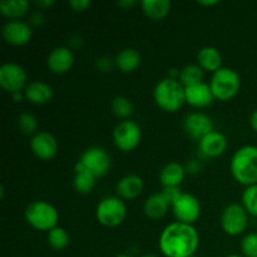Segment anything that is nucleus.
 <instances>
[{"label":"nucleus","mask_w":257,"mask_h":257,"mask_svg":"<svg viewBox=\"0 0 257 257\" xmlns=\"http://www.w3.org/2000/svg\"><path fill=\"white\" fill-rule=\"evenodd\" d=\"M79 162L95 177H102L109 171L112 160L109 153L100 147H89L82 153Z\"/></svg>","instance_id":"nucleus-9"},{"label":"nucleus","mask_w":257,"mask_h":257,"mask_svg":"<svg viewBox=\"0 0 257 257\" xmlns=\"http://www.w3.org/2000/svg\"><path fill=\"white\" fill-rule=\"evenodd\" d=\"M32 23L34 25H39L40 23L43 22V15H40L39 13H35V14L32 15Z\"/></svg>","instance_id":"nucleus-38"},{"label":"nucleus","mask_w":257,"mask_h":257,"mask_svg":"<svg viewBox=\"0 0 257 257\" xmlns=\"http://www.w3.org/2000/svg\"><path fill=\"white\" fill-rule=\"evenodd\" d=\"M186 90V103L196 108H203L210 105L213 102L215 97L212 94L210 84L205 82L185 87Z\"/></svg>","instance_id":"nucleus-16"},{"label":"nucleus","mask_w":257,"mask_h":257,"mask_svg":"<svg viewBox=\"0 0 257 257\" xmlns=\"http://www.w3.org/2000/svg\"><path fill=\"white\" fill-rule=\"evenodd\" d=\"M227 257H242V256H240V255H230V256H227Z\"/></svg>","instance_id":"nucleus-45"},{"label":"nucleus","mask_w":257,"mask_h":257,"mask_svg":"<svg viewBox=\"0 0 257 257\" xmlns=\"http://www.w3.org/2000/svg\"><path fill=\"white\" fill-rule=\"evenodd\" d=\"M32 29L20 20H10L3 27V37L5 42L12 45H24L32 39Z\"/></svg>","instance_id":"nucleus-14"},{"label":"nucleus","mask_w":257,"mask_h":257,"mask_svg":"<svg viewBox=\"0 0 257 257\" xmlns=\"http://www.w3.org/2000/svg\"><path fill=\"white\" fill-rule=\"evenodd\" d=\"M90 4L92 3L89 0H72L69 3V5L75 12H84V10H87L90 7Z\"/></svg>","instance_id":"nucleus-34"},{"label":"nucleus","mask_w":257,"mask_h":257,"mask_svg":"<svg viewBox=\"0 0 257 257\" xmlns=\"http://www.w3.org/2000/svg\"><path fill=\"white\" fill-rule=\"evenodd\" d=\"M97 68L100 72H108L112 68V62H110L109 58L102 57L97 60Z\"/></svg>","instance_id":"nucleus-35"},{"label":"nucleus","mask_w":257,"mask_h":257,"mask_svg":"<svg viewBox=\"0 0 257 257\" xmlns=\"http://www.w3.org/2000/svg\"><path fill=\"white\" fill-rule=\"evenodd\" d=\"M247 212L242 205L231 203L221 215V226L223 231L230 236L241 235L247 226Z\"/></svg>","instance_id":"nucleus-8"},{"label":"nucleus","mask_w":257,"mask_h":257,"mask_svg":"<svg viewBox=\"0 0 257 257\" xmlns=\"http://www.w3.org/2000/svg\"><path fill=\"white\" fill-rule=\"evenodd\" d=\"M115 257H132V256H130V255H117Z\"/></svg>","instance_id":"nucleus-44"},{"label":"nucleus","mask_w":257,"mask_h":257,"mask_svg":"<svg viewBox=\"0 0 257 257\" xmlns=\"http://www.w3.org/2000/svg\"><path fill=\"white\" fill-rule=\"evenodd\" d=\"M198 148L205 157L215 158L225 153L226 148H227V141L222 133L212 131L202 140H200Z\"/></svg>","instance_id":"nucleus-17"},{"label":"nucleus","mask_w":257,"mask_h":257,"mask_svg":"<svg viewBox=\"0 0 257 257\" xmlns=\"http://www.w3.org/2000/svg\"><path fill=\"white\" fill-rule=\"evenodd\" d=\"M185 167L178 162H170L162 168L160 181L163 187H178L185 178Z\"/></svg>","instance_id":"nucleus-21"},{"label":"nucleus","mask_w":257,"mask_h":257,"mask_svg":"<svg viewBox=\"0 0 257 257\" xmlns=\"http://www.w3.org/2000/svg\"><path fill=\"white\" fill-rule=\"evenodd\" d=\"M53 4H54V2H50V0H48V2H37V5H39L40 8L52 7Z\"/></svg>","instance_id":"nucleus-41"},{"label":"nucleus","mask_w":257,"mask_h":257,"mask_svg":"<svg viewBox=\"0 0 257 257\" xmlns=\"http://www.w3.org/2000/svg\"><path fill=\"white\" fill-rule=\"evenodd\" d=\"M197 62L198 65L202 68L203 70H208V72H217L221 69V64H222V55H221L220 50L215 47H203L198 50L197 53Z\"/></svg>","instance_id":"nucleus-19"},{"label":"nucleus","mask_w":257,"mask_h":257,"mask_svg":"<svg viewBox=\"0 0 257 257\" xmlns=\"http://www.w3.org/2000/svg\"><path fill=\"white\" fill-rule=\"evenodd\" d=\"M250 124H251V128H252L255 132H257V109L253 110L252 114H251Z\"/></svg>","instance_id":"nucleus-37"},{"label":"nucleus","mask_w":257,"mask_h":257,"mask_svg":"<svg viewBox=\"0 0 257 257\" xmlns=\"http://www.w3.org/2000/svg\"><path fill=\"white\" fill-rule=\"evenodd\" d=\"M142 257H158L157 255H153V253H147V255H143Z\"/></svg>","instance_id":"nucleus-43"},{"label":"nucleus","mask_w":257,"mask_h":257,"mask_svg":"<svg viewBox=\"0 0 257 257\" xmlns=\"http://www.w3.org/2000/svg\"><path fill=\"white\" fill-rule=\"evenodd\" d=\"M230 168L233 178L238 183L246 187L257 185V147L245 146L236 151Z\"/></svg>","instance_id":"nucleus-2"},{"label":"nucleus","mask_w":257,"mask_h":257,"mask_svg":"<svg viewBox=\"0 0 257 257\" xmlns=\"http://www.w3.org/2000/svg\"><path fill=\"white\" fill-rule=\"evenodd\" d=\"M18 125L24 135H33L38 128V120L30 113H23L18 117Z\"/></svg>","instance_id":"nucleus-31"},{"label":"nucleus","mask_w":257,"mask_h":257,"mask_svg":"<svg viewBox=\"0 0 257 257\" xmlns=\"http://www.w3.org/2000/svg\"><path fill=\"white\" fill-rule=\"evenodd\" d=\"M142 9L148 18L153 20H161L170 13V0H143Z\"/></svg>","instance_id":"nucleus-25"},{"label":"nucleus","mask_w":257,"mask_h":257,"mask_svg":"<svg viewBox=\"0 0 257 257\" xmlns=\"http://www.w3.org/2000/svg\"><path fill=\"white\" fill-rule=\"evenodd\" d=\"M242 206L246 212L257 217V185L245 188L242 193Z\"/></svg>","instance_id":"nucleus-29"},{"label":"nucleus","mask_w":257,"mask_h":257,"mask_svg":"<svg viewBox=\"0 0 257 257\" xmlns=\"http://www.w3.org/2000/svg\"><path fill=\"white\" fill-rule=\"evenodd\" d=\"M12 97H13V100H14V102H22V99H23V94H22V92L13 93Z\"/></svg>","instance_id":"nucleus-40"},{"label":"nucleus","mask_w":257,"mask_h":257,"mask_svg":"<svg viewBox=\"0 0 257 257\" xmlns=\"http://www.w3.org/2000/svg\"><path fill=\"white\" fill-rule=\"evenodd\" d=\"M180 82L183 87L201 83L203 79V69L197 64H188L180 72Z\"/></svg>","instance_id":"nucleus-27"},{"label":"nucleus","mask_w":257,"mask_h":257,"mask_svg":"<svg viewBox=\"0 0 257 257\" xmlns=\"http://www.w3.org/2000/svg\"><path fill=\"white\" fill-rule=\"evenodd\" d=\"M30 148L38 158L48 161L57 155L58 143L49 132H38L30 140Z\"/></svg>","instance_id":"nucleus-12"},{"label":"nucleus","mask_w":257,"mask_h":257,"mask_svg":"<svg viewBox=\"0 0 257 257\" xmlns=\"http://www.w3.org/2000/svg\"><path fill=\"white\" fill-rule=\"evenodd\" d=\"M73 63H74V55L70 48L67 47H58L53 49L47 59L48 68L55 74L67 73L72 68Z\"/></svg>","instance_id":"nucleus-15"},{"label":"nucleus","mask_w":257,"mask_h":257,"mask_svg":"<svg viewBox=\"0 0 257 257\" xmlns=\"http://www.w3.org/2000/svg\"><path fill=\"white\" fill-rule=\"evenodd\" d=\"M29 2L27 0H12L0 3V12L9 19H19L29 12Z\"/></svg>","instance_id":"nucleus-26"},{"label":"nucleus","mask_w":257,"mask_h":257,"mask_svg":"<svg viewBox=\"0 0 257 257\" xmlns=\"http://www.w3.org/2000/svg\"><path fill=\"white\" fill-rule=\"evenodd\" d=\"M153 94L158 107L166 112H177L186 103L185 87L180 80L172 78L160 80Z\"/></svg>","instance_id":"nucleus-3"},{"label":"nucleus","mask_w":257,"mask_h":257,"mask_svg":"<svg viewBox=\"0 0 257 257\" xmlns=\"http://www.w3.org/2000/svg\"><path fill=\"white\" fill-rule=\"evenodd\" d=\"M185 131L196 140H202L205 136L213 131V123L208 115L203 113H190L183 122Z\"/></svg>","instance_id":"nucleus-13"},{"label":"nucleus","mask_w":257,"mask_h":257,"mask_svg":"<svg viewBox=\"0 0 257 257\" xmlns=\"http://www.w3.org/2000/svg\"><path fill=\"white\" fill-rule=\"evenodd\" d=\"M241 251L246 257H257V233H248L242 238Z\"/></svg>","instance_id":"nucleus-32"},{"label":"nucleus","mask_w":257,"mask_h":257,"mask_svg":"<svg viewBox=\"0 0 257 257\" xmlns=\"http://www.w3.org/2000/svg\"><path fill=\"white\" fill-rule=\"evenodd\" d=\"M168 207L170 203L163 197L162 193H155L145 202V213L151 220H160L167 213Z\"/></svg>","instance_id":"nucleus-22"},{"label":"nucleus","mask_w":257,"mask_h":257,"mask_svg":"<svg viewBox=\"0 0 257 257\" xmlns=\"http://www.w3.org/2000/svg\"><path fill=\"white\" fill-rule=\"evenodd\" d=\"M186 170H187L188 172H191V173L200 172V171H201L200 162H198V161H196V160L190 161V162L187 163V166H186Z\"/></svg>","instance_id":"nucleus-36"},{"label":"nucleus","mask_w":257,"mask_h":257,"mask_svg":"<svg viewBox=\"0 0 257 257\" xmlns=\"http://www.w3.org/2000/svg\"><path fill=\"white\" fill-rule=\"evenodd\" d=\"M25 98L34 104H45L53 97V90L47 83L35 80L29 83L24 89Z\"/></svg>","instance_id":"nucleus-18"},{"label":"nucleus","mask_w":257,"mask_h":257,"mask_svg":"<svg viewBox=\"0 0 257 257\" xmlns=\"http://www.w3.org/2000/svg\"><path fill=\"white\" fill-rule=\"evenodd\" d=\"M210 87L216 99L228 100L235 97L240 90V75L230 68H221L213 73Z\"/></svg>","instance_id":"nucleus-5"},{"label":"nucleus","mask_w":257,"mask_h":257,"mask_svg":"<svg viewBox=\"0 0 257 257\" xmlns=\"http://www.w3.org/2000/svg\"><path fill=\"white\" fill-rule=\"evenodd\" d=\"M173 213L178 222L192 225L201 215V205L197 198L191 193H182L180 198L172 206Z\"/></svg>","instance_id":"nucleus-11"},{"label":"nucleus","mask_w":257,"mask_h":257,"mask_svg":"<svg viewBox=\"0 0 257 257\" xmlns=\"http://www.w3.org/2000/svg\"><path fill=\"white\" fill-rule=\"evenodd\" d=\"M127 207L119 197H105L98 203L95 216L97 220L107 227H115L124 221Z\"/></svg>","instance_id":"nucleus-6"},{"label":"nucleus","mask_w":257,"mask_h":257,"mask_svg":"<svg viewBox=\"0 0 257 257\" xmlns=\"http://www.w3.org/2000/svg\"><path fill=\"white\" fill-rule=\"evenodd\" d=\"M48 242L54 250H63L69 245V235L63 227H54L48 232Z\"/></svg>","instance_id":"nucleus-28"},{"label":"nucleus","mask_w":257,"mask_h":257,"mask_svg":"<svg viewBox=\"0 0 257 257\" xmlns=\"http://www.w3.org/2000/svg\"><path fill=\"white\" fill-rule=\"evenodd\" d=\"M115 65L123 73H132L141 65V55L133 48H125L115 58Z\"/></svg>","instance_id":"nucleus-24"},{"label":"nucleus","mask_w":257,"mask_h":257,"mask_svg":"<svg viewBox=\"0 0 257 257\" xmlns=\"http://www.w3.org/2000/svg\"><path fill=\"white\" fill-rule=\"evenodd\" d=\"M95 176L89 170L84 167L82 163L78 161L75 165V176H74V188L79 193H89L92 192L93 187L95 185Z\"/></svg>","instance_id":"nucleus-23"},{"label":"nucleus","mask_w":257,"mask_h":257,"mask_svg":"<svg viewBox=\"0 0 257 257\" xmlns=\"http://www.w3.org/2000/svg\"><path fill=\"white\" fill-rule=\"evenodd\" d=\"M200 243V236L192 225L173 222L160 236V248L166 257H192Z\"/></svg>","instance_id":"nucleus-1"},{"label":"nucleus","mask_w":257,"mask_h":257,"mask_svg":"<svg viewBox=\"0 0 257 257\" xmlns=\"http://www.w3.org/2000/svg\"><path fill=\"white\" fill-rule=\"evenodd\" d=\"M141 137L142 133L140 125L133 120H122L115 125L113 131V140L115 146L123 152H131L135 150L140 145Z\"/></svg>","instance_id":"nucleus-7"},{"label":"nucleus","mask_w":257,"mask_h":257,"mask_svg":"<svg viewBox=\"0 0 257 257\" xmlns=\"http://www.w3.org/2000/svg\"><path fill=\"white\" fill-rule=\"evenodd\" d=\"M198 4H201V5H216V4H218V2H198Z\"/></svg>","instance_id":"nucleus-42"},{"label":"nucleus","mask_w":257,"mask_h":257,"mask_svg":"<svg viewBox=\"0 0 257 257\" xmlns=\"http://www.w3.org/2000/svg\"><path fill=\"white\" fill-rule=\"evenodd\" d=\"M25 218L35 230L49 232L57 227L59 215L57 208L47 201H34L25 208Z\"/></svg>","instance_id":"nucleus-4"},{"label":"nucleus","mask_w":257,"mask_h":257,"mask_svg":"<svg viewBox=\"0 0 257 257\" xmlns=\"http://www.w3.org/2000/svg\"><path fill=\"white\" fill-rule=\"evenodd\" d=\"M136 4V2L135 0H125V2H119L118 3V5H120V7H123V8H125V7H133V5Z\"/></svg>","instance_id":"nucleus-39"},{"label":"nucleus","mask_w":257,"mask_h":257,"mask_svg":"<svg viewBox=\"0 0 257 257\" xmlns=\"http://www.w3.org/2000/svg\"><path fill=\"white\" fill-rule=\"evenodd\" d=\"M112 112L118 118H128L133 113V104L128 98L118 95L112 100Z\"/></svg>","instance_id":"nucleus-30"},{"label":"nucleus","mask_w":257,"mask_h":257,"mask_svg":"<svg viewBox=\"0 0 257 257\" xmlns=\"http://www.w3.org/2000/svg\"><path fill=\"white\" fill-rule=\"evenodd\" d=\"M143 191L142 178L136 175H128L120 178L117 185L118 195L125 200H133L138 197Z\"/></svg>","instance_id":"nucleus-20"},{"label":"nucleus","mask_w":257,"mask_h":257,"mask_svg":"<svg viewBox=\"0 0 257 257\" xmlns=\"http://www.w3.org/2000/svg\"><path fill=\"white\" fill-rule=\"evenodd\" d=\"M161 193H162L163 197L167 200V202L170 203V206L175 205L176 201L182 196V192H181L180 187H165Z\"/></svg>","instance_id":"nucleus-33"},{"label":"nucleus","mask_w":257,"mask_h":257,"mask_svg":"<svg viewBox=\"0 0 257 257\" xmlns=\"http://www.w3.org/2000/svg\"><path fill=\"white\" fill-rule=\"evenodd\" d=\"M27 79V73L19 64L5 63L0 67V85L12 94L25 89Z\"/></svg>","instance_id":"nucleus-10"}]
</instances>
